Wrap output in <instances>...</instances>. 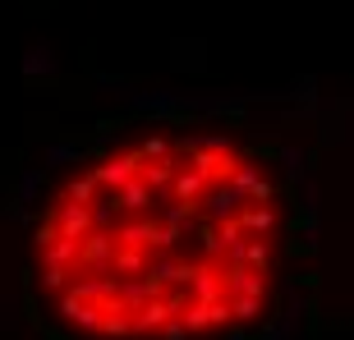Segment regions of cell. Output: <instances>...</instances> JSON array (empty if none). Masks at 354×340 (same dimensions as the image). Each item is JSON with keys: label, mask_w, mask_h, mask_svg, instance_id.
<instances>
[{"label": "cell", "mask_w": 354, "mask_h": 340, "mask_svg": "<svg viewBox=\"0 0 354 340\" xmlns=\"http://www.w3.org/2000/svg\"><path fill=\"white\" fill-rule=\"evenodd\" d=\"M286 198L253 147L147 129L79 166L46 202L32 276L83 340H216L267 313Z\"/></svg>", "instance_id": "cell-1"}]
</instances>
